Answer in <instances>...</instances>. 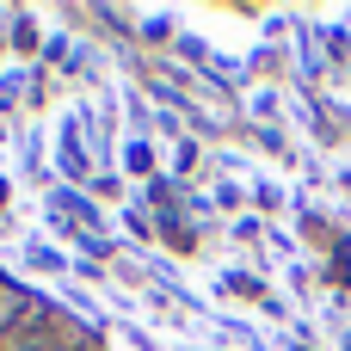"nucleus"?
I'll return each mask as SVG.
<instances>
[{"label": "nucleus", "instance_id": "obj_1", "mask_svg": "<svg viewBox=\"0 0 351 351\" xmlns=\"http://www.w3.org/2000/svg\"><path fill=\"white\" fill-rule=\"evenodd\" d=\"M12 351H37V346H12Z\"/></svg>", "mask_w": 351, "mask_h": 351}]
</instances>
